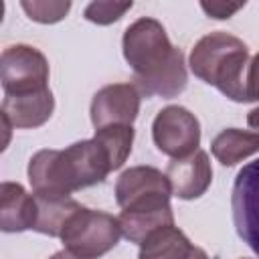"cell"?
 Listing matches in <instances>:
<instances>
[{
    "label": "cell",
    "instance_id": "obj_11",
    "mask_svg": "<svg viewBox=\"0 0 259 259\" xmlns=\"http://www.w3.org/2000/svg\"><path fill=\"white\" fill-rule=\"evenodd\" d=\"M38 206L34 194H28L18 182L0 184V229L4 233L34 231Z\"/></svg>",
    "mask_w": 259,
    "mask_h": 259
},
{
    "label": "cell",
    "instance_id": "obj_13",
    "mask_svg": "<svg viewBox=\"0 0 259 259\" xmlns=\"http://www.w3.org/2000/svg\"><path fill=\"white\" fill-rule=\"evenodd\" d=\"M138 259H208V255L190 243V239L174 225L154 231L140 243Z\"/></svg>",
    "mask_w": 259,
    "mask_h": 259
},
{
    "label": "cell",
    "instance_id": "obj_19",
    "mask_svg": "<svg viewBox=\"0 0 259 259\" xmlns=\"http://www.w3.org/2000/svg\"><path fill=\"white\" fill-rule=\"evenodd\" d=\"M130 8H132V2H91L85 8V18L89 22L105 26L119 20Z\"/></svg>",
    "mask_w": 259,
    "mask_h": 259
},
{
    "label": "cell",
    "instance_id": "obj_14",
    "mask_svg": "<svg viewBox=\"0 0 259 259\" xmlns=\"http://www.w3.org/2000/svg\"><path fill=\"white\" fill-rule=\"evenodd\" d=\"M210 152L223 166H235L259 152V132L227 127L212 140Z\"/></svg>",
    "mask_w": 259,
    "mask_h": 259
},
{
    "label": "cell",
    "instance_id": "obj_23",
    "mask_svg": "<svg viewBox=\"0 0 259 259\" xmlns=\"http://www.w3.org/2000/svg\"><path fill=\"white\" fill-rule=\"evenodd\" d=\"M49 259H85V257H79V255L71 253L69 249H63V251H57V253H53Z\"/></svg>",
    "mask_w": 259,
    "mask_h": 259
},
{
    "label": "cell",
    "instance_id": "obj_8",
    "mask_svg": "<svg viewBox=\"0 0 259 259\" xmlns=\"http://www.w3.org/2000/svg\"><path fill=\"white\" fill-rule=\"evenodd\" d=\"M231 210L237 235L259 257V160L245 164L237 172L231 192Z\"/></svg>",
    "mask_w": 259,
    "mask_h": 259
},
{
    "label": "cell",
    "instance_id": "obj_1",
    "mask_svg": "<svg viewBox=\"0 0 259 259\" xmlns=\"http://www.w3.org/2000/svg\"><path fill=\"white\" fill-rule=\"evenodd\" d=\"M123 59L134 71V85L146 97H176L186 89L184 55L156 18H138L121 38Z\"/></svg>",
    "mask_w": 259,
    "mask_h": 259
},
{
    "label": "cell",
    "instance_id": "obj_2",
    "mask_svg": "<svg viewBox=\"0 0 259 259\" xmlns=\"http://www.w3.org/2000/svg\"><path fill=\"white\" fill-rule=\"evenodd\" d=\"M113 172L99 140H81L65 150H38L28 162L32 194L71 196V192L99 184Z\"/></svg>",
    "mask_w": 259,
    "mask_h": 259
},
{
    "label": "cell",
    "instance_id": "obj_3",
    "mask_svg": "<svg viewBox=\"0 0 259 259\" xmlns=\"http://www.w3.org/2000/svg\"><path fill=\"white\" fill-rule=\"evenodd\" d=\"M190 71L225 97L245 103V73L249 65L247 45L223 30L204 34L190 51Z\"/></svg>",
    "mask_w": 259,
    "mask_h": 259
},
{
    "label": "cell",
    "instance_id": "obj_20",
    "mask_svg": "<svg viewBox=\"0 0 259 259\" xmlns=\"http://www.w3.org/2000/svg\"><path fill=\"white\" fill-rule=\"evenodd\" d=\"M245 97L247 101H259V53L249 59L245 73Z\"/></svg>",
    "mask_w": 259,
    "mask_h": 259
},
{
    "label": "cell",
    "instance_id": "obj_10",
    "mask_svg": "<svg viewBox=\"0 0 259 259\" xmlns=\"http://www.w3.org/2000/svg\"><path fill=\"white\" fill-rule=\"evenodd\" d=\"M164 174L170 182L172 194L182 200L202 196L212 182V166L204 150H196L186 158L172 160Z\"/></svg>",
    "mask_w": 259,
    "mask_h": 259
},
{
    "label": "cell",
    "instance_id": "obj_7",
    "mask_svg": "<svg viewBox=\"0 0 259 259\" xmlns=\"http://www.w3.org/2000/svg\"><path fill=\"white\" fill-rule=\"evenodd\" d=\"M152 138L156 148L172 160L186 158L198 150L200 123L194 113L182 105H168L158 111L152 123Z\"/></svg>",
    "mask_w": 259,
    "mask_h": 259
},
{
    "label": "cell",
    "instance_id": "obj_4",
    "mask_svg": "<svg viewBox=\"0 0 259 259\" xmlns=\"http://www.w3.org/2000/svg\"><path fill=\"white\" fill-rule=\"evenodd\" d=\"M119 237L121 227L117 217L81 206L65 223L59 239L71 253L85 259H97L109 253L119 243Z\"/></svg>",
    "mask_w": 259,
    "mask_h": 259
},
{
    "label": "cell",
    "instance_id": "obj_6",
    "mask_svg": "<svg viewBox=\"0 0 259 259\" xmlns=\"http://www.w3.org/2000/svg\"><path fill=\"white\" fill-rule=\"evenodd\" d=\"M4 95H28L49 89V61L30 45H10L0 57Z\"/></svg>",
    "mask_w": 259,
    "mask_h": 259
},
{
    "label": "cell",
    "instance_id": "obj_17",
    "mask_svg": "<svg viewBox=\"0 0 259 259\" xmlns=\"http://www.w3.org/2000/svg\"><path fill=\"white\" fill-rule=\"evenodd\" d=\"M95 140H99V144L105 148L113 170H117L119 166H123V162L127 160L130 152H132V144H134V127L132 125H123V123H115V125H107L101 130H95Z\"/></svg>",
    "mask_w": 259,
    "mask_h": 259
},
{
    "label": "cell",
    "instance_id": "obj_22",
    "mask_svg": "<svg viewBox=\"0 0 259 259\" xmlns=\"http://www.w3.org/2000/svg\"><path fill=\"white\" fill-rule=\"evenodd\" d=\"M247 123H249V127L259 130V107H255L247 113Z\"/></svg>",
    "mask_w": 259,
    "mask_h": 259
},
{
    "label": "cell",
    "instance_id": "obj_15",
    "mask_svg": "<svg viewBox=\"0 0 259 259\" xmlns=\"http://www.w3.org/2000/svg\"><path fill=\"white\" fill-rule=\"evenodd\" d=\"M36 206H38V217L34 231L49 235V237H61V231L65 223L71 219L75 210L81 208V204L71 198V196H40L34 194Z\"/></svg>",
    "mask_w": 259,
    "mask_h": 259
},
{
    "label": "cell",
    "instance_id": "obj_9",
    "mask_svg": "<svg viewBox=\"0 0 259 259\" xmlns=\"http://www.w3.org/2000/svg\"><path fill=\"white\" fill-rule=\"evenodd\" d=\"M140 91L134 83H111L101 87L91 99V123L95 130L123 123L132 125L140 113Z\"/></svg>",
    "mask_w": 259,
    "mask_h": 259
},
{
    "label": "cell",
    "instance_id": "obj_12",
    "mask_svg": "<svg viewBox=\"0 0 259 259\" xmlns=\"http://www.w3.org/2000/svg\"><path fill=\"white\" fill-rule=\"evenodd\" d=\"M55 109V97L51 89L28 93V95H4L2 117L10 121L12 127L34 130L49 121Z\"/></svg>",
    "mask_w": 259,
    "mask_h": 259
},
{
    "label": "cell",
    "instance_id": "obj_5",
    "mask_svg": "<svg viewBox=\"0 0 259 259\" xmlns=\"http://www.w3.org/2000/svg\"><path fill=\"white\" fill-rule=\"evenodd\" d=\"M172 188L158 168L132 166L123 170L115 182V200L121 210H162L170 206Z\"/></svg>",
    "mask_w": 259,
    "mask_h": 259
},
{
    "label": "cell",
    "instance_id": "obj_18",
    "mask_svg": "<svg viewBox=\"0 0 259 259\" xmlns=\"http://www.w3.org/2000/svg\"><path fill=\"white\" fill-rule=\"evenodd\" d=\"M22 10L28 14L30 20L40 22V24H53L59 22L67 16L71 10V2H47V0H22L20 2Z\"/></svg>",
    "mask_w": 259,
    "mask_h": 259
},
{
    "label": "cell",
    "instance_id": "obj_21",
    "mask_svg": "<svg viewBox=\"0 0 259 259\" xmlns=\"http://www.w3.org/2000/svg\"><path fill=\"white\" fill-rule=\"evenodd\" d=\"M245 4L243 2H200V8L210 16V18H231L237 10H241Z\"/></svg>",
    "mask_w": 259,
    "mask_h": 259
},
{
    "label": "cell",
    "instance_id": "obj_16",
    "mask_svg": "<svg viewBox=\"0 0 259 259\" xmlns=\"http://www.w3.org/2000/svg\"><path fill=\"white\" fill-rule=\"evenodd\" d=\"M119 227H121V235L132 241V243H144L146 237H150L154 231L162 229V227H170L174 225V214L172 208H162V210H140V212H130V210H121L119 217Z\"/></svg>",
    "mask_w": 259,
    "mask_h": 259
}]
</instances>
